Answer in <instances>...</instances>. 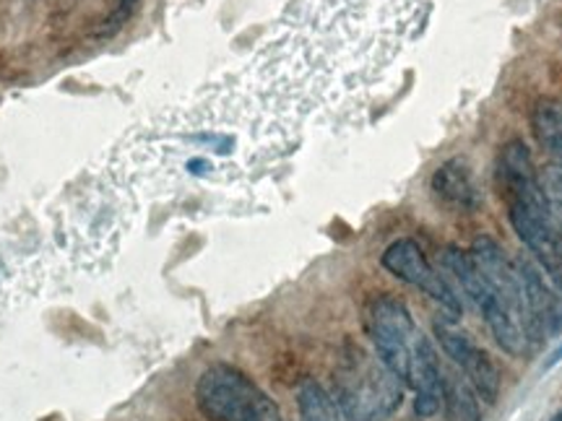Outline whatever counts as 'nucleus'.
I'll list each match as a JSON object with an SVG mask.
<instances>
[{
  "mask_svg": "<svg viewBox=\"0 0 562 421\" xmlns=\"http://www.w3.org/2000/svg\"><path fill=\"white\" fill-rule=\"evenodd\" d=\"M364 328H368L378 360L417 396L414 398L417 417H435L442 403V367L438 351L419 331L409 307L391 294H381L368 305Z\"/></svg>",
  "mask_w": 562,
  "mask_h": 421,
  "instance_id": "obj_1",
  "label": "nucleus"
},
{
  "mask_svg": "<svg viewBox=\"0 0 562 421\" xmlns=\"http://www.w3.org/2000/svg\"><path fill=\"white\" fill-rule=\"evenodd\" d=\"M497 187L516 237L554 289L562 292V227L524 140H508L503 146L497 159Z\"/></svg>",
  "mask_w": 562,
  "mask_h": 421,
  "instance_id": "obj_2",
  "label": "nucleus"
},
{
  "mask_svg": "<svg viewBox=\"0 0 562 421\" xmlns=\"http://www.w3.org/2000/svg\"><path fill=\"white\" fill-rule=\"evenodd\" d=\"M334 398L351 421H385L404 403V388L393 372L360 346L349 349L336 369Z\"/></svg>",
  "mask_w": 562,
  "mask_h": 421,
  "instance_id": "obj_3",
  "label": "nucleus"
},
{
  "mask_svg": "<svg viewBox=\"0 0 562 421\" xmlns=\"http://www.w3.org/2000/svg\"><path fill=\"white\" fill-rule=\"evenodd\" d=\"M195 403L209 421H284L269 392L232 364H211L201 372Z\"/></svg>",
  "mask_w": 562,
  "mask_h": 421,
  "instance_id": "obj_4",
  "label": "nucleus"
},
{
  "mask_svg": "<svg viewBox=\"0 0 562 421\" xmlns=\"http://www.w3.org/2000/svg\"><path fill=\"white\" fill-rule=\"evenodd\" d=\"M442 263H446L448 273H453L456 284H459V289L463 297H467L469 305H472L474 310L482 315L484 322H487L490 333L495 335L497 346H501L505 354H510V356L529 354V351L533 349L531 339L508 318V315L501 310L495 294H492V289H490L487 278H484L482 269L474 261L472 250L448 248L446 255H442Z\"/></svg>",
  "mask_w": 562,
  "mask_h": 421,
  "instance_id": "obj_5",
  "label": "nucleus"
},
{
  "mask_svg": "<svg viewBox=\"0 0 562 421\" xmlns=\"http://www.w3.org/2000/svg\"><path fill=\"white\" fill-rule=\"evenodd\" d=\"M381 263L391 276H396L398 281L414 286V289L425 292L427 297L438 301L442 310L451 312V318L461 315V294L448 284V278L442 276V273L432 269V263L427 261L419 242L409 240V237L391 242L383 252Z\"/></svg>",
  "mask_w": 562,
  "mask_h": 421,
  "instance_id": "obj_6",
  "label": "nucleus"
},
{
  "mask_svg": "<svg viewBox=\"0 0 562 421\" xmlns=\"http://www.w3.org/2000/svg\"><path fill=\"white\" fill-rule=\"evenodd\" d=\"M435 335H438L446 356L456 364V369L467 377L476 396L492 403L501 392V372H497L492 356L469 335L463 328L456 326L451 318L435 320Z\"/></svg>",
  "mask_w": 562,
  "mask_h": 421,
  "instance_id": "obj_7",
  "label": "nucleus"
},
{
  "mask_svg": "<svg viewBox=\"0 0 562 421\" xmlns=\"http://www.w3.org/2000/svg\"><path fill=\"white\" fill-rule=\"evenodd\" d=\"M516 269H518V276H521L526 307H529L533 335H537V343H539L542 339H550V335L560 331V322H562L560 297L552 292V286L547 284L550 278H544V273L539 271L537 263L526 261V258H518Z\"/></svg>",
  "mask_w": 562,
  "mask_h": 421,
  "instance_id": "obj_8",
  "label": "nucleus"
},
{
  "mask_svg": "<svg viewBox=\"0 0 562 421\" xmlns=\"http://www.w3.org/2000/svg\"><path fill=\"white\" fill-rule=\"evenodd\" d=\"M432 193L442 206L453 210H474L480 206V187H476L474 174L461 159H451L438 167L432 174Z\"/></svg>",
  "mask_w": 562,
  "mask_h": 421,
  "instance_id": "obj_9",
  "label": "nucleus"
},
{
  "mask_svg": "<svg viewBox=\"0 0 562 421\" xmlns=\"http://www.w3.org/2000/svg\"><path fill=\"white\" fill-rule=\"evenodd\" d=\"M476 392L467 377L461 380L459 372L442 369V403L448 421H480V406H476Z\"/></svg>",
  "mask_w": 562,
  "mask_h": 421,
  "instance_id": "obj_10",
  "label": "nucleus"
},
{
  "mask_svg": "<svg viewBox=\"0 0 562 421\" xmlns=\"http://www.w3.org/2000/svg\"><path fill=\"white\" fill-rule=\"evenodd\" d=\"M531 130L539 146L562 167V104L558 100H542L531 112Z\"/></svg>",
  "mask_w": 562,
  "mask_h": 421,
  "instance_id": "obj_11",
  "label": "nucleus"
},
{
  "mask_svg": "<svg viewBox=\"0 0 562 421\" xmlns=\"http://www.w3.org/2000/svg\"><path fill=\"white\" fill-rule=\"evenodd\" d=\"M297 409L302 421H351L341 411V406L336 403L334 392H328L315 380H305L300 385Z\"/></svg>",
  "mask_w": 562,
  "mask_h": 421,
  "instance_id": "obj_12",
  "label": "nucleus"
},
{
  "mask_svg": "<svg viewBox=\"0 0 562 421\" xmlns=\"http://www.w3.org/2000/svg\"><path fill=\"white\" fill-rule=\"evenodd\" d=\"M542 187H544L547 201H550L554 216H558V221L562 227V167H550V170H544Z\"/></svg>",
  "mask_w": 562,
  "mask_h": 421,
  "instance_id": "obj_13",
  "label": "nucleus"
},
{
  "mask_svg": "<svg viewBox=\"0 0 562 421\" xmlns=\"http://www.w3.org/2000/svg\"><path fill=\"white\" fill-rule=\"evenodd\" d=\"M133 9H136V0H121V9H117V11H115V16H112V19H110L112 30H117V26H121V24H123V21L131 16V13H133Z\"/></svg>",
  "mask_w": 562,
  "mask_h": 421,
  "instance_id": "obj_14",
  "label": "nucleus"
},
{
  "mask_svg": "<svg viewBox=\"0 0 562 421\" xmlns=\"http://www.w3.org/2000/svg\"><path fill=\"white\" fill-rule=\"evenodd\" d=\"M560 362H562V343H560V346H558V349H554L552 360H550V362H547V369H550V367H554V364H560Z\"/></svg>",
  "mask_w": 562,
  "mask_h": 421,
  "instance_id": "obj_15",
  "label": "nucleus"
},
{
  "mask_svg": "<svg viewBox=\"0 0 562 421\" xmlns=\"http://www.w3.org/2000/svg\"><path fill=\"white\" fill-rule=\"evenodd\" d=\"M550 421H562V409H560V411H558V413H554V417H552V419H550Z\"/></svg>",
  "mask_w": 562,
  "mask_h": 421,
  "instance_id": "obj_16",
  "label": "nucleus"
}]
</instances>
